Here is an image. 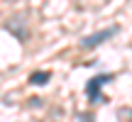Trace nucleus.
I'll list each match as a JSON object with an SVG mask.
<instances>
[{
    "label": "nucleus",
    "instance_id": "f257e3e1",
    "mask_svg": "<svg viewBox=\"0 0 132 122\" xmlns=\"http://www.w3.org/2000/svg\"><path fill=\"white\" fill-rule=\"evenodd\" d=\"M120 32V27H105V29H100V32H93V34H88V37H83L81 39V49H93V47H98V44H103L105 39H110L113 34H118Z\"/></svg>",
    "mask_w": 132,
    "mask_h": 122
},
{
    "label": "nucleus",
    "instance_id": "f03ea898",
    "mask_svg": "<svg viewBox=\"0 0 132 122\" xmlns=\"http://www.w3.org/2000/svg\"><path fill=\"white\" fill-rule=\"evenodd\" d=\"M113 78L110 73H100L98 78H90L88 81V85H86V95H88V100L90 103H95V100H100V88H103L108 81Z\"/></svg>",
    "mask_w": 132,
    "mask_h": 122
},
{
    "label": "nucleus",
    "instance_id": "7ed1b4c3",
    "mask_svg": "<svg viewBox=\"0 0 132 122\" xmlns=\"http://www.w3.org/2000/svg\"><path fill=\"white\" fill-rule=\"evenodd\" d=\"M29 83H32V85H44V83H49V71H34V73L29 76Z\"/></svg>",
    "mask_w": 132,
    "mask_h": 122
},
{
    "label": "nucleus",
    "instance_id": "20e7f679",
    "mask_svg": "<svg viewBox=\"0 0 132 122\" xmlns=\"http://www.w3.org/2000/svg\"><path fill=\"white\" fill-rule=\"evenodd\" d=\"M78 120H81V122H90V115H81Z\"/></svg>",
    "mask_w": 132,
    "mask_h": 122
}]
</instances>
